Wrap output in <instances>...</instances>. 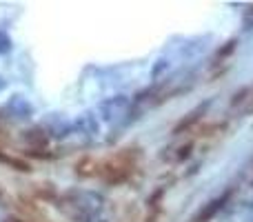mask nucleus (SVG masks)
<instances>
[{
  "mask_svg": "<svg viewBox=\"0 0 253 222\" xmlns=\"http://www.w3.org/2000/svg\"><path fill=\"white\" fill-rule=\"evenodd\" d=\"M105 200L93 191H76L65 196L60 209L65 211V216H69L74 222H98Z\"/></svg>",
  "mask_w": 253,
  "mask_h": 222,
  "instance_id": "f257e3e1",
  "label": "nucleus"
},
{
  "mask_svg": "<svg viewBox=\"0 0 253 222\" xmlns=\"http://www.w3.org/2000/svg\"><path fill=\"white\" fill-rule=\"evenodd\" d=\"M131 151H133V149H125V151H120L116 158L98 165V176L109 184H120V182H125V180H129L131 171H133V167H135V158H138Z\"/></svg>",
  "mask_w": 253,
  "mask_h": 222,
  "instance_id": "f03ea898",
  "label": "nucleus"
},
{
  "mask_svg": "<svg viewBox=\"0 0 253 222\" xmlns=\"http://www.w3.org/2000/svg\"><path fill=\"white\" fill-rule=\"evenodd\" d=\"M126 109H129V98L126 96H114L107 98L98 105V113H100L102 120H116V118L125 116Z\"/></svg>",
  "mask_w": 253,
  "mask_h": 222,
  "instance_id": "7ed1b4c3",
  "label": "nucleus"
},
{
  "mask_svg": "<svg viewBox=\"0 0 253 222\" xmlns=\"http://www.w3.org/2000/svg\"><path fill=\"white\" fill-rule=\"evenodd\" d=\"M74 131L84 135V138H93V135L100 131V120H98V116H93V113H83V116H78V120L74 122Z\"/></svg>",
  "mask_w": 253,
  "mask_h": 222,
  "instance_id": "20e7f679",
  "label": "nucleus"
},
{
  "mask_svg": "<svg viewBox=\"0 0 253 222\" xmlns=\"http://www.w3.org/2000/svg\"><path fill=\"white\" fill-rule=\"evenodd\" d=\"M207 109H209V102H202V105H198L196 109H193L191 113H187V116H184L182 120H180L178 125L173 127V133L178 135V133H182V131H187L189 127H193V125H196V122L202 118V113H205Z\"/></svg>",
  "mask_w": 253,
  "mask_h": 222,
  "instance_id": "39448f33",
  "label": "nucleus"
},
{
  "mask_svg": "<svg viewBox=\"0 0 253 222\" xmlns=\"http://www.w3.org/2000/svg\"><path fill=\"white\" fill-rule=\"evenodd\" d=\"M9 109H13L18 113V118H27L31 113V105L25 100V98H20V96H16L11 102H9Z\"/></svg>",
  "mask_w": 253,
  "mask_h": 222,
  "instance_id": "423d86ee",
  "label": "nucleus"
},
{
  "mask_svg": "<svg viewBox=\"0 0 253 222\" xmlns=\"http://www.w3.org/2000/svg\"><path fill=\"white\" fill-rule=\"evenodd\" d=\"M0 162H2V165L13 167V169H18V171H31V167L27 165L25 160H20V158H11V156H4L2 151H0Z\"/></svg>",
  "mask_w": 253,
  "mask_h": 222,
  "instance_id": "0eeeda50",
  "label": "nucleus"
},
{
  "mask_svg": "<svg viewBox=\"0 0 253 222\" xmlns=\"http://www.w3.org/2000/svg\"><path fill=\"white\" fill-rule=\"evenodd\" d=\"M222 202H224V198H220V200L211 202V205H209V209H205V211H202V214H200V216H198V218H196V222H205V220L213 218V214H215V211L220 209V205H222Z\"/></svg>",
  "mask_w": 253,
  "mask_h": 222,
  "instance_id": "6e6552de",
  "label": "nucleus"
},
{
  "mask_svg": "<svg viewBox=\"0 0 253 222\" xmlns=\"http://www.w3.org/2000/svg\"><path fill=\"white\" fill-rule=\"evenodd\" d=\"M7 49H9V38L0 34V51H7Z\"/></svg>",
  "mask_w": 253,
  "mask_h": 222,
  "instance_id": "1a4fd4ad",
  "label": "nucleus"
},
{
  "mask_svg": "<svg viewBox=\"0 0 253 222\" xmlns=\"http://www.w3.org/2000/svg\"><path fill=\"white\" fill-rule=\"evenodd\" d=\"M245 20H247V25H249V27H253V7H251V9H247Z\"/></svg>",
  "mask_w": 253,
  "mask_h": 222,
  "instance_id": "9d476101",
  "label": "nucleus"
},
{
  "mask_svg": "<svg viewBox=\"0 0 253 222\" xmlns=\"http://www.w3.org/2000/svg\"><path fill=\"white\" fill-rule=\"evenodd\" d=\"M247 111H249V113H253V102H251L249 107H247Z\"/></svg>",
  "mask_w": 253,
  "mask_h": 222,
  "instance_id": "9b49d317",
  "label": "nucleus"
}]
</instances>
